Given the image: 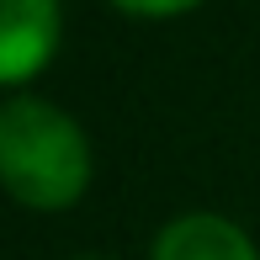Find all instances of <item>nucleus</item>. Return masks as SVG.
<instances>
[{
    "instance_id": "f257e3e1",
    "label": "nucleus",
    "mask_w": 260,
    "mask_h": 260,
    "mask_svg": "<svg viewBox=\"0 0 260 260\" xmlns=\"http://www.w3.org/2000/svg\"><path fill=\"white\" fill-rule=\"evenodd\" d=\"M90 138L48 96L0 101V191L32 212H64L90 191Z\"/></svg>"
},
{
    "instance_id": "f03ea898",
    "label": "nucleus",
    "mask_w": 260,
    "mask_h": 260,
    "mask_svg": "<svg viewBox=\"0 0 260 260\" xmlns=\"http://www.w3.org/2000/svg\"><path fill=\"white\" fill-rule=\"evenodd\" d=\"M64 38L58 0H0V85H27L53 64Z\"/></svg>"
},
{
    "instance_id": "7ed1b4c3",
    "label": "nucleus",
    "mask_w": 260,
    "mask_h": 260,
    "mask_svg": "<svg viewBox=\"0 0 260 260\" xmlns=\"http://www.w3.org/2000/svg\"><path fill=\"white\" fill-rule=\"evenodd\" d=\"M149 260H260L250 229L223 212H181L154 234Z\"/></svg>"
},
{
    "instance_id": "20e7f679",
    "label": "nucleus",
    "mask_w": 260,
    "mask_h": 260,
    "mask_svg": "<svg viewBox=\"0 0 260 260\" xmlns=\"http://www.w3.org/2000/svg\"><path fill=\"white\" fill-rule=\"evenodd\" d=\"M117 11H127V16H149V21H159V16H186V11H197L202 0H112Z\"/></svg>"
},
{
    "instance_id": "39448f33",
    "label": "nucleus",
    "mask_w": 260,
    "mask_h": 260,
    "mask_svg": "<svg viewBox=\"0 0 260 260\" xmlns=\"http://www.w3.org/2000/svg\"><path fill=\"white\" fill-rule=\"evenodd\" d=\"M69 260H106V255H69Z\"/></svg>"
}]
</instances>
